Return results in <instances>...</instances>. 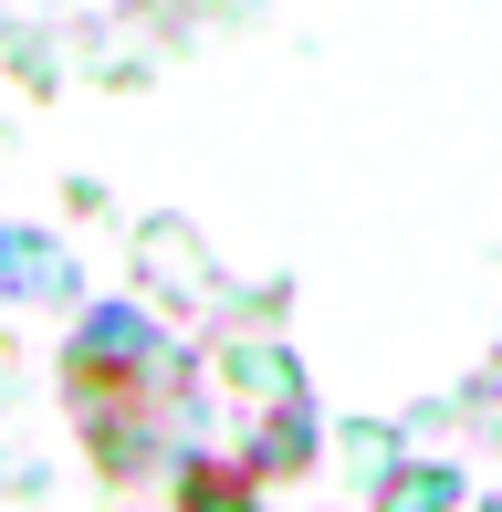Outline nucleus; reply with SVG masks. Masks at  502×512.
Wrapping results in <instances>:
<instances>
[{"mask_svg": "<svg viewBox=\"0 0 502 512\" xmlns=\"http://www.w3.org/2000/svg\"><path fill=\"white\" fill-rule=\"evenodd\" d=\"M0 272H11V283H32V293H53V283H63V262H53L42 241H21V230L0 241Z\"/></svg>", "mask_w": 502, "mask_h": 512, "instance_id": "obj_1", "label": "nucleus"}]
</instances>
